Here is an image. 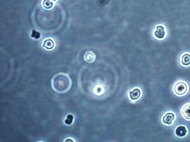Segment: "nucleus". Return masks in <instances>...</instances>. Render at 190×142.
Returning <instances> with one entry per match:
<instances>
[{"label":"nucleus","mask_w":190,"mask_h":142,"mask_svg":"<svg viewBox=\"0 0 190 142\" xmlns=\"http://www.w3.org/2000/svg\"><path fill=\"white\" fill-rule=\"evenodd\" d=\"M95 54L92 52H88L84 55V59L88 63H92L95 60Z\"/></svg>","instance_id":"1a4fd4ad"},{"label":"nucleus","mask_w":190,"mask_h":142,"mask_svg":"<svg viewBox=\"0 0 190 142\" xmlns=\"http://www.w3.org/2000/svg\"><path fill=\"white\" fill-rule=\"evenodd\" d=\"M175 133L179 137H185L187 133L186 128L184 126H179L176 129Z\"/></svg>","instance_id":"0eeeda50"},{"label":"nucleus","mask_w":190,"mask_h":142,"mask_svg":"<svg viewBox=\"0 0 190 142\" xmlns=\"http://www.w3.org/2000/svg\"><path fill=\"white\" fill-rule=\"evenodd\" d=\"M42 46L47 50H51L55 47V42L51 39H46L42 42Z\"/></svg>","instance_id":"39448f33"},{"label":"nucleus","mask_w":190,"mask_h":142,"mask_svg":"<svg viewBox=\"0 0 190 142\" xmlns=\"http://www.w3.org/2000/svg\"><path fill=\"white\" fill-rule=\"evenodd\" d=\"M154 35L155 38H157V39H164L165 35V28L162 26H161V25L157 26L154 32Z\"/></svg>","instance_id":"7ed1b4c3"},{"label":"nucleus","mask_w":190,"mask_h":142,"mask_svg":"<svg viewBox=\"0 0 190 142\" xmlns=\"http://www.w3.org/2000/svg\"><path fill=\"white\" fill-rule=\"evenodd\" d=\"M31 37L34 39H39L41 37V34L39 32L36 31L35 30H33L31 33Z\"/></svg>","instance_id":"ddd939ff"},{"label":"nucleus","mask_w":190,"mask_h":142,"mask_svg":"<svg viewBox=\"0 0 190 142\" xmlns=\"http://www.w3.org/2000/svg\"><path fill=\"white\" fill-rule=\"evenodd\" d=\"M52 1H54V2H56V1H57V0H52Z\"/></svg>","instance_id":"4468645a"},{"label":"nucleus","mask_w":190,"mask_h":142,"mask_svg":"<svg viewBox=\"0 0 190 142\" xmlns=\"http://www.w3.org/2000/svg\"><path fill=\"white\" fill-rule=\"evenodd\" d=\"M105 88L102 85H97L93 88V94L98 97H100L105 94Z\"/></svg>","instance_id":"423d86ee"},{"label":"nucleus","mask_w":190,"mask_h":142,"mask_svg":"<svg viewBox=\"0 0 190 142\" xmlns=\"http://www.w3.org/2000/svg\"><path fill=\"white\" fill-rule=\"evenodd\" d=\"M181 114L185 119L190 120V104L185 105L181 110Z\"/></svg>","instance_id":"6e6552de"},{"label":"nucleus","mask_w":190,"mask_h":142,"mask_svg":"<svg viewBox=\"0 0 190 142\" xmlns=\"http://www.w3.org/2000/svg\"><path fill=\"white\" fill-rule=\"evenodd\" d=\"M73 120V116L72 114H69L68 116H67V118L65 120V122L67 125H70L72 123Z\"/></svg>","instance_id":"f8f14e48"},{"label":"nucleus","mask_w":190,"mask_h":142,"mask_svg":"<svg viewBox=\"0 0 190 142\" xmlns=\"http://www.w3.org/2000/svg\"><path fill=\"white\" fill-rule=\"evenodd\" d=\"M188 91L187 85L182 82H177L174 87V92L178 96H181L186 94Z\"/></svg>","instance_id":"f257e3e1"},{"label":"nucleus","mask_w":190,"mask_h":142,"mask_svg":"<svg viewBox=\"0 0 190 142\" xmlns=\"http://www.w3.org/2000/svg\"><path fill=\"white\" fill-rule=\"evenodd\" d=\"M42 5L45 9H51L53 7V3L51 0H42Z\"/></svg>","instance_id":"9b49d317"},{"label":"nucleus","mask_w":190,"mask_h":142,"mask_svg":"<svg viewBox=\"0 0 190 142\" xmlns=\"http://www.w3.org/2000/svg\"><path fill=\"white\" fill-rule=\"evenodd\" d=\"M142 92L139 89H134L129 92V97L131 100L136 101L140 98Z\"/></svg>","instance_id":"20e7f679"},{"label":"nucleus","mask_w":190,"mask_h":142,"mask_svg":"<svg viewBox=\"0 0 190 142\" xmlns=\"http://www.w3.org/2000/svg\"><path fill=\"white\" fill-rule=\"evenodd\" d=\"M175 114L173 113H167L164 115L162 118V122L164 124L167 125H170L173 124L175 119Z\"/></svg>","instance_id":"f03ea898"},{"label":"nucleus","mask_w":190,"mask_h":142,"mask_svg":"<svg viewBox=\"0 0 190 142\" xmlns=\"http://www.w3.org/2000/svg\"><path fill=\"white\" fill-rule=\"evenodd\" d=\"M181 64L183 66H188L190 65V54L186 53L182 56L181 58Z\"/></svg>","instance_id":"9d476101"}]
</instances>
